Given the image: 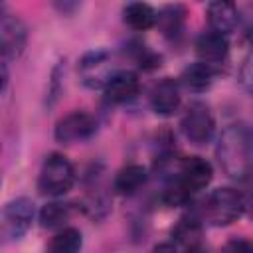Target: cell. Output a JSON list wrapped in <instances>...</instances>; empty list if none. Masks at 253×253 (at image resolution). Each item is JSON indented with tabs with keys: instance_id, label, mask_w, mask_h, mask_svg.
I'll return each instance as SVG.
<instances>
[{
	"instance_id": "44dd1931",
	"label": "cell",
	"mask_w": 253,
	"mask_h": 253,
	"mask_svg": "<svg viewBox=\"0 0 253 253\" xmlns=\"http://www.w3.org/2000/svg\"><path fill=\"white\" fill-rule=\"evenodd\" d=\"M51 2H53V8L61 16H71V14H75L79 10L83 0H51Z\"/></svg>"
},
{
	"instance_id": "8fae6325",
	"label": "cell",
	"mask_w": 253,
	"mask_h": 253,
	"mask_svg": "<svg viewBox=\"0 0 253 253\" xmlns=\"http://www.w3.org/2000/svg\"><path fill=\"white\" fill-rule=\"evenodd\" d=\"M182 103L180 83L172 77H162L150 89V109L158 117H172Z\"/></svg>"
},
{
	"instance_id": "6da1fadb",
	"label": "cell",
	"mask_w": 253,
	"mask_h": 253,
	"mask_svg": "<svg viewBox=\"0 0 253 253\" xmlns=\"http://www.w3.org/2000/svg\"><path fill=\"white\" fill-rule=\"evenodd\" d=\"M251 130L245 123L225 126L215 144L219 168L233 180H245L251 172Z\"/></svg>"
},
{
	"instance_id": "7c38bea8",
	"label": "cell",
	"mask_w": 253,
	"mask_h": 253,
	"mask_svg": "<svg viewBox=\"0 0 253 253\" xmlns=\"http://www.w3.org/2000/svg\"><path fill=\"white\" fill-rule=\"evenodd\" d=\"M196 55H198V61H204L215 69H219L227 55H229V42H227V36L223 34H217V32H204L198 36L196 43Z\"/></svg>"
},
{
	"instance_id": "8992f818",
	"label": "cell",
	"mask_w": 253,
	"mask_h": 253,
	"mask_svg": "<svg viewBox=\"0 0 253 253\" xmlns=\"http://www.w3.org/2000/svg\"><path fill=\"white\" fill-rule=\"evenodd\" d=\"M180 128L186 140H190L192 144L196 146L208 144L215 134V119H213L211 109L202 101L190 103L182 115Z\"/></svg>"
},
{
	"instance_id": "5b68a950",
	"label": "cell",
	"mask_w": 253,
	"mask_h": 253,
	"mask_svg": "<svg viewBox=\"0 0 253 253\" xmlns=\"http://www.w3.org/2000/svg\"><path fill=\"white\" fill-rule=\"evenodd\" d=\"M36 204L30 198H14L0 210V245L18 241L36 219Z\"/></svg>"
},
{
	"instance_id": "e0dca14e",
	"label": "cell",
	"mask_w": 253,
	"mask_h": 253,
	"mask_svg": "<svg viewBox=\"0 0 253 253\" xmlns=\"http://www.w3.org/2000/svg\"><path fill=\"white\" fill-rule=\"evenodd\" d=\"M73 213H75V206L71 202H61L53 198L51 202L42 206V210L38 211V221L43 229H59L71 221Z\"/></svg>"
},
{
	"instance_id": "ac0fdd59",
	"label": "cell",
	"mask_w": 253,
	"mask_h": 253,
	"mask_svg": "<svg viewBox=\"0 0 253 253\" xmlns=\"http://www.w3.org/2000/svg\"><path fill=\"white\" fill-rule=\"evenodd\" d=\"M156 16H158V12L142 0L130 2L123 10V22L134 32H146V30L154 28L156 26Z\"/></svg>"
},
{
	"instance_id": "ba28073f",
	"label": "cell",
	"mask_w": 253,
	"mask_h": 253,
	"mask_svg": "<svg viewBox=\"0 0 253 253\" xmlns=\"http://www.w3.org/2000/svg\"><path fill=\"white\" fill-rule=\"evenodd\" d=\"M97 132V119L87 111H71L55 125L53 136L61 144H77L89 140Z\"/></svg>"
},
{
	"instance_id": "9c48e42d",
	"label": "cell",
	"mask_w": 253,
	"mask_h": 253,
	"mask_svg": "<svg viewBox=\"0 0 253 253\" xmlns=\"http://www.w3.org/2000/svg\"><path fill=\"white\" fill-rule=\"evenodd\" d=\"M101 91H103V95H105V99L109 103L125 105L128 101L136 99V95L140 91L138 73L132 71V69H117Z\"/></svg>"
},
{
	"instance_id": "3957f363",
	"label": "cell",
	"mask_w": 253,
	"mask_h": 253,
	"mask_svg": "<svg viewBox=\"0 0 253 253\" xmlns=\"http://www.w3.org/2000/svg\"><path fill=\"white\" fill-rule=\"evenodd\" d=\"M202 223L211 227H225L237 221L245 211V198L237 188L223 186L206 194L192 210Z\"/></svg>"
},
{
	"instance_id": "2e32d148",
	"label": "cell",
	"mask_w": 253,
	"mask_h": 253,
	"mask_svg": "<svg viewBox=\"0 0 253 253\" xmlns=\"http://www.w3.org/2000/svg\"><path fill=\"white\" fill-rule=\"evenodd\" d=\"M148 180V170L142 166V164H126L123 166L117 174H115V180H113V190L119 194V196H134Z\"/></svg>"
},
{
	"instance_id": "cb8c5ba5",
	"label": "cell",
	"mask_w": 253,
	"mask_h": 253,
	"mask_svg": "<svg viewBox=\"0 0 253 253\" xmlns=\"http://www.w3.org/2000/svg\"><path fill=\"white\" fill-rule=\"evenodd\" d=\"M2 2H4V0H0V4H2Z\"/></svg>"
},
{
	"instance_id": "277c9868",
	"label": "cell",
	"mask_w": 253,
	"mask_h": 253,
	"mask_svg": "<svg viewBox=\"0 0 253 253\" xmlns=\"http://www.w3.org/2000/svg\"><path fill=\"white\" fill-rule=\"evenodd\" d=\"M75 184V168L67 156L59 152H51L43 158L40 174H38V190L47 198L65 196Z\"/></svg>"
},
{
	"instance_id": "5bb4252c",
	"label": "cell",
	"mask_w": 253,
	"mask_h": 253,
	"mask_svg": "<svg viewBox=\"0 0 253 253\" xmlns=\"http://www.w3.org/2000/svg\"><path fill=\"white\" fill-rule=\"evenodd\" d=\"M202 233H204V223L200 217L190 211L178 219V223L172 229V241H176L178 247L184 249H198L202 245ZM174 245V243H172Z\"/></svg>"
},
{
	"instance_id": "d6986e66",
	"label": "cell",
	"mask_w": 253,
	"mask_h": 253,
	"mask_svg": "<svg viewBox=\"0 0 253 253\" xmlns=\"http://www.w3.org/2000/svg\"><path fill=\"white\" fill-rule=\"evenodd\" d=\"M186 24V10L180 4H170L162 8L156 16V26L166 38H178Z\"/></svg>"
},
{
	"instance_id": "30bf717a",
	"label": "cell",
	"mask_w": 253,
	"mask_h": 253,
	"mask_svg": "<svg viewBox=\"0 0 253 253\" xmlns=\"http://www.w3.org/2000/svg\"><path fill=\"white\" fill-rule=\"evenodd\" d=\"M26 26L20 18L12 14H0V55L14 59L26 47Z\"/></svg>"
},
{
	"instance_id": "9a60e30c",
	"label": "cell",
	"mask_w": 253,
	"mask_h": 253,
	"mask_svg": "<svg viewBox=\"0 0 253 253\" xmlns=\"http://www.w3.org/2000/svg\"><path fill=\"white\" fill-rule=\"evenodd\" d=\"M217 71L219 69L204 63V61H194L192 65H188L182 71L178 83L182 87H186L188 91H192V93H204L213 85V81L217 77Z\"/></svg>"
},
{
	"instance_id": "52a82bcc",
	"label": "cell",
	"mask_w": 253,
	"mask_h": 253,
	"mask_svg": "<svg viewBox=\"0 0 253 253\" xmlns=\"http://www.w3.org/2000/svg\"><path fill=\"white\" fill-rule=\"evenodd\" d=\"M117 69L119 67L115 63V57L107 49H93L83 53L77 65L79 81L89 89H103Z\"/></svg>"
},
{
	"instance_id": "7a4b0ae2",
	"label": "cell",
	"mask_w": 253,
	"mask_h": 253,
	"mask_svg": "<svg viewBox=\"0 0 253 253\" xmlns=\"http://www.w3.org/2000/svg\"><path fill=\"white\" fill-rule=\"evenodd\" d=\"M213 178L211 164L202 156H186L168 186L164 188V202L168 206H186L194 196L204 192Z\"/></svg>"
},
{
	"instance_id": "ffe728a7",
	"label": "cell",
	"mask_w": 253,
	"mask_h": 253,
	"mask_svg": "<svg viewBox=\"0 0 253 253\" xmlns=\"http://www.w3.org/2000/svg\"><path fill=\"white\" fill-rule=\"evenodd\" d=\"M83 245V235L77 227H71V225H65V227H59L55 229L51 241L47 243V249L53 251V253H75L79 251Z\"/></svg>"
},
{
	"instance_id": "7402d4cb",
	"label": "cell",
	"mask_w": 253,
	"mask_h": 253,
	"mask_svg": "<svg viewBox=\"0 0 253 253\" xmlns=\"http://www.w3.org/2000/svg\"><path fill=\"white\" fill-rule=\"evenodd\" d=\"M8 79H10V73H8V67H6V63L0 59V93L6 89V85H8Z\"/></svg>"
},
{
	"instance_id": "4fadbf2b",
	"label": "cell",
	"mask_w": 253,
	"mask_h": 253,
	"mask_svg": "<svg viewBox=\"0 0 253 253\" xmlns=\"http://www.w3.org/2000/svg\"><path fill=\"white\" fill-rule=\"evenodd\" d=\"M208 30L229 36L239 24V10L233 0H211L208 4Z\"/></svg>"
},
{
	"instance_id": "603a6c76",
	"label": "cell",
	"mask_w": 253,
	"mask_h": 253,
	"mask_svg": "<svg viewBox=\"0 0 253 253\" xmlns=\"http://www.w3.org/2000/svg\"><path fill=\"white\" fill-rule=\"evenodd\" d=\"M225 249H245V251H249V249H251V243L241 241V239H233V241H229V243L225 245Z\"/></svg>"
}]
</instances>
